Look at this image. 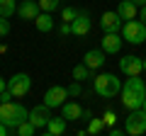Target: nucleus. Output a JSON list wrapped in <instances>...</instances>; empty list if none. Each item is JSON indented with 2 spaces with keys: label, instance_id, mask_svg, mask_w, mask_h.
<instances>
[{
  "label": "nucleus",
  "instance_id": "nucleus-19",
  "mask_svg": "<svg viewBox=\"0 0 146 136\" xmlns=\"http://www.w3.org/2000/svg\"><path fill=\"white\" fill-rule=\"evenodd\" d=\"M90 75H93V68H88L85 63H78V66H73V80H88Z\"/></svg>",
  "mask_w": 146,
  "mask_h": 136
},
{
  "label": "nucleus",
  "instance_id": "nucleus-6",
  "mask_svg": "<svg viewBox=\"0 0 146 136\" xmlns=\"http://www.w3.org/2000/svg\"><path fill=\"white\" fill-rule=\"evenodd\" d=\"M7 90H10L15 97H25L32 90V78L27 73H15L10 80H7Z\"/></svg>",
  "mask_w": 146,
  "mask_h": 136
},
{
  "label": "nucleus",
  "instance_id": "nucleus-27",
  "mask_svg": "<svg viewBox=\"0 0 146 136\" xmlns=\"http://www.w3.org/2000/svg\"><path fill=\"white\" fill-rule=\"evenodd\" d=\"M102 119H105V124H107V126H112V124H115V121H117V114H115V112H112V110H107V112H105V114H102Z\"/></svg>",
  "mask_w": 146,
  "mask_h": 136
},
{
  "label": "nucleus",
  "instance_id": "nucleus-8",
  "mask_svg": "<svg viewBox=\"0 0 146 136\" xmlns=\"http://www.w3.org/2000/svg\"><path fill=\"white\" fill-rule=\"evenodd\" d=\"M71 95H68V88H63V85H51V88L46 90V95H44V105H49L54 110V107H61L63 100H68Z\"/></svg>",
  "mask_w": 146,
  "mask_h": 136
},
{
  "label": "nucleus",
  "instance_id": "nucleus-26",
  "mask_svg": "<svg viewBox=\"0 0 146 136\" xmlns=\"http://www.w3.org/2000/svg\"><path fill=\"white\" fill-rule=\"evenodd\" d=\"M10 34V22H7V17L0 15V37H7Z\"/></svg>",
  "mask_w": 146,
  "mask_h": 136
},
{
  "label": "nucleus",
  "instance_id": "nucleus-16",
  "mask_svg": "<svg viewBox=\"0 0 146 136\" xmlns=\"http://www.w3.org/2000/svg\"><path fill=\"white\" fill-rule=\"evenodd\" d=\"M83 107L78 105V102H63L61 105V114L66 117L68 121H78V119H83Z\"/></svg>",
  "mask_w": 146,
  "mask_h": 136
},
{
  "label": "nucleus",
  "instance_id": "nucleus-13",
  "mask_svg": "<svg viewBox=\"0 0 146 136\" xmlns=\"http://www.w3.org/2000/svg\"><path fill=\"white\" fill-rule=\"evenodd\" d=\"M122 37H119V32H112V34H102V51L105 53H119V49H122Z\"/></svg>",
  "mask_w": 146,
  "mask_h": 136
},
{
  "label": "nucleus",
  "instance_id": "nucleus-35",
  "mask_svg": "<svg viewBox=\"0 0 146 136\" xmlns=\"http://www.w3.org/2000/svg\"><path fill=\"white\" fill-rule=\"evenodd\" d=\"M141 110H144V112H146V100H144V105H141Z\"/></svg>",
  "mask_w": 146,
  "mask_h": 136
},
{
  "label": "nucleus",
  "instance_id": "nucleus-29",
  "mask_svg": "<svg viewBox=\"0 0 146 136\" xmlns=\"http://www.w3.org/2000/svg\"><path fill=\"white\" fill-rule=\"evenodd\" d=\"M12 97H15V95H12V92H10V90H7V88H5V90H3V92H0V102H10V100H12Z\"/></svg>",
  "mask_w": 146,
  "mask_h": 136
},
{
  "label": "nucleus",
  "instance_id": "nucleus-9",
  "mask_svg": "<svg viewBox=\"0 0 146 136\" xmlns=\"http://www.w3.org/2000/svg\"><path fill=\"white\" fill-rule=\"evenodd\" d=\"M51 119V107L49 105H36L34 110H29V121L36 126V129H44Z\"/></svg>",
  "mask_w": 146,
  "mask_h": 136
},
{
  "label": "nucleus",
  "instance_id": "nucleus-23",
  "mask_svg": "<svg viewBox=\"0 0 146 136\" xmlns=\"http://www.w3.org/2000/svg\"><path fill=\"white\" fill-rule=\"evenodd\" d=\"M58 5H61V0H39L42 12H54V10H58Z\"/></svg>",
  "mask_w": 146,
  "mask_h": 136
},
{
  "label": "nucleus",
  "instance_id": "nucleus-17",
  "mask_svg": "<svg viewBox=\"0 0 146 136\" xmlns=\"http://www.w3.org/2000/svg\"><path fill=\"white\" fill-rule=\"evenodd\" d=\"M66 117H51V119H49V124L44 126V134H49V136H61L63 131H66Z\"/></svg>",
  "mask_w": 146,
  "mask_h": 136
},
{
  "label": "nucleus",
  "instance_id": "nucleus-11",
  "mask_svg": "<svg viewBox=\"0 0 146 136\" xmlns=\"http://www.w3.org/2000/svg\"><path fill=\"white\" fill-rule=\"evenodd\" d=\"M90 27H93L90 15H88V12H80V15L71 22V34H73V37H85V34L90 32Z\"/></svg>",
  "mask_w": 146,
  "mask_h": 136
},
{
  "label": "nucleus",
  "instance_id": "nucleus-15",
  "mask_svg": "<svg viewBox=\"0 0 146 136\" xmlns=\"http://www.w3.org/2000/svg\"><path fill=\"white\" fill-rule=\"evenodd\" d=\"M117 15H119L124 22H129V20H134V17H139V5H134L131 0H119Z\"/></svg>",
  "mask_w": 146,
  "mask_h": 136
},
{
  "label": "nucleus",
  "instance_id": "nucleus-22",
  "mask_svg": "<svg viewBox=\"0 0 146 136\" xmlns=\"http://www.w3.org/2000/svg\"><path fill=\"white\" fill-rule=\"evenodd\" d=\"M15 131H17V134H20V136H34V134H36V126L32 124L29 119H27V121H22V124L17 126Z\"/></svg>",
  "mask_w": 146,
  "mask_h": 136
},
{
  "label": "nucleus",
  "instance_id": "nucleus-2",
  "mask_svg": "<svg viewBox=\"0 0 146 136\" xmlns=\"http://www.w3.org/2000/svg\"><path fill=\"white\" fill-rule=\"evenodd\" d=\"M29 119V110H25V105L20 102H0V121L10 129H17L22 121Z\"/></svg>",
  "mask_w": 146,
  "mask_h": 136
},
{
  "label": "nucleus",
  "instance_id": "nucleus-36",
  "mask_svg": "<svg viewBox=\"0 0 146 136\" xmlns=\"http://www.w3.org/2000/svg\"><path fill=\"white\" fill-rule=\"evenodd\" d=\"M144 73H146V58H144Z\"/></svg>",
  "mask_w": 146,
  "mask_h": 136
},
{
  "label": "nucleus",
  "instance_id": "nucleus-34",
  "mask_svg": "<svg viewBox=\"0 0 146 136\" xmlns=\"http://www.w3.org/2000/svg\"><path fill=\"white\" fill-rule=\"evenodd\" d=\"M131 3H134V5H139V7H141V5H146V0H131Z\"/></svg>",
  "mask_w": 146,
  "mask_h": 136
},
{
  "label": "nucleus",
  "instance_id": "nucleus-20",
  "mask_svg": "<svg viewBox=\"0 0 146 136\" xmlns=\"http://www.w3.org/2000/svg\"><path fill=\"white\" fill-rule=\"evenodd\" d=\"M17 0H0V15L3 17H12L17 12Z\"/></svg>",
  "mask_w": 146,
  "mask_h": 136
},
{
  "label": "nucleus",
  "instance_id": "nucleus-31",
  "mask_svg": "<svg viewBox=\"0 0 146 136\" xmlns=\"http://www.w3.org/2000/svg\"><path fill=\"white\" fill-rule=\"evenodd\" d=\"M122 131H124V129H117V126H112V129H110V136H119Z\"/></svg>",
  "mask_w": 146,
  "mask_h": 136
},
{
  "label": "nucleus",
  "instance_id": "nucleus-4",
  "mask_svg": "<svg viewBox=\"0 0 146 136\" xmlns=\"http://www.w3.org/2000/svg\"><path fill=\"white\" fill-rule=\"evenodd\" d=\"M122 39H124L127 44H131V46H139V44L146 42V24L141 20H129L122 24Z\"/></svg>",
  "mask_w": 146,
  "mask_h": 136
},
{
  "label": "nucleus",
  "instance_id": "nucleus-37",
  "mask_svg": "<svg viewBox=\"0 0 146 136\" xmlns=\"http://www.w3.org/2000/svg\"><path fill=\"white\" fill-rule=\"evenodd\" d=\"M144 83H146V80H144Z\"/></svg>",
  "mask_w": 146,
  "mask_h": 136
},
{
  "label": "nucleus",
  "instance_id": "nucleus-32",
  "mask_svg": "<svg viewBox=\"0 0 146 136\" xmlns=\"http://www.w3.org/2000/svg\"><path fill=\"white\" fill-rule=\"evenodd\" d=\"M7 131H10V126H5V124H3V121H0V136H5Z\"/></svg>",
  "mask_w": 146,
  "mask_h": 136
},
{
  "label": "nucleus",
  "instance_id": "nucleus-28",
  "mask_svg": "<svg viewBox=\"0 0 146 136\" xmlns=\"http://www.w3.org/2000/svg\"><path fill=\"white\" fill-rule=\"evenodd\" d=\"M58 34H61V37L71 34V22H63V20H61V27H58Z\"/></svg>",
  "mask_w": 146,
  "mask_h": 136
},
{
  "label": "nucleus",
  "instance_id": "nucleus-3",
  "mask_svg": "<svg viewBox=\"0 0 146 136\" xmlns=\"http://www.w3.org/2000/svg\"><path fill=\"white\" fill-rule=\"evenodd\" d=\"M93 88L100 97L110 100V97H117L122 92V80L117 78L115 73H100L93 78Z\"/></svg>",
  "mask_w": 146,
  "mask_h": 136
},
{
  "label": "nucleus",
  "instance_id": "nucleus-25",
  "mask_svg": "<svg viewBox=\"0 0 146 136\" xmlns=\"http://www.w3.org/2000/svg\"><path fill=\"white\" fill-rule=\"evenodd\" d=\"M68 95H71V97H80V95H83V85H80V80H73V83L68 85Z\"/></svg>",
  "mask_w": 146,
  "mask_h": 136
},
{
  "label": "nucleus",
  "instance_id": "nucleus-1",
  "mask_svg": "<svg viewBox=\"0 0 146 136\" xmlns=\"http://www.w3.org/2000/svg\"><path fill=\"white\" fill-rule=\"evenodd\" d=\"M146 100V83L141 80V75H129V80H124L122 85V105L127 110H141Z\"/></svg>",
  "mask_w": 146,
  "mask_h": 136
},
{
  "label": "nucleus",
  "instance_id": "nucleus-21",
  "mask_svg": "<svg viewBox=\"0 0 146 136\" xmlns=\"http://www.w3.org/2000/svg\"><path fill=\"white\" fill-rule=\"evenodd\" d=\"M105 126H107V124H105V119H102V117H98V119H95V117H93V119H90L88 121V134H102V129H105Z\"/></svg>",
  "mask_w": 146,
  "mask_h": 136
},
{
  "label": "nucleus",
  "instance_id": "nucleus-14",
  "mask_svg": "<svg viewBox=\"0 0 146 136\" xmlns=\"http://www.w3.org/2000/svg\"><path fill=\"white\" fill-rule=\"evenodd\" d=\"M105 56H107V53H105L102 49H90V51H85L83 63L95 71V68H102V66H105Z\"/></svg>",
  "mask_w": 146,
  "mask_h": 136
},
{
  "label": "nucleus",
  "instance_id": "nucleus-10",
  "mask_svg": "<svg viewBox=\"0 0 146 136\" xmlns=\"http://www.w3.org/2000/svg\"><path fill=\"white\" fill-rule=\"evenodd\" d=\"M122 17L115 12H102V17H100V27H102V34H112V32H119L122 29Z\"/></svg>",
  "mask_w": 146,
  "mask_h": 136
},
{
  "label": "nucleus",
  "instance_id": "nucleus-5",
  "mask_svg": "<svg viewBox=\"0 0 146 136\" xmlns=\"http://www.w3.org/2000/svg\"><path fill=\"white\" fill-rule=\"evenodd\" d=\"M124 131L131 136L146 134V112L144 110H131L129 117L124 119Z\"/></svg>",
  "mask_w": 146,
  "mask_h": 136
},
{
  "label": "nucleus",
  "instance_id": "nucleus-18",
  "mask_svg": "<svg viewBox=\"0 0 146 136\" xmlns=\"http://www.w3.org/2000/svg\"><path fill=\"white\" fill-rule=\"evenodd\" d=\"M36 32H51L54 29V20H51V12H39L34 20Z\"/></svg>",
  "mask_w": 146,
  "mask_h": 136
},
{
  "label": "nucleus",
  "instance_id": "nucleus-7",
  "mask_svg": "<svg viewBox=\"0 0 146 136\" xmlns=\"http://www.w3.org/2000/svg\"><path fill=\"white\" fill-rule=\"evenodd\" d=\"M119 71L129 78V75H141V71H144V58L134 56V53H127V56H122L119 61Z\"/></svg>",
  "mask_w": 146,
  "mask_h": 136
},
{
  "label": "nucleus",
  "instance_id": "nucleus-24",
  "mask_svg": "<svg viewBox=\"0 0 146 136\" xmlns=\"http://www.w3.org/2000/svg\"><path fill=\"white\" fill-rule=\"evenodd\" d=\"M78 15H80V12L76 10V7H63V10H61V20L63 22H73Z\"/></svg>",
  "mask_w": 146,
  "mask_h": 136
},
{
  "label": "nucleus",
  "instance_id": "nucleus-12",
  "mask_svg": "<svg viewBox=\"0 0 146 136\" xmlns=\"http://www.w3.org/2000/svg\"><path fill=\"white\" fill-rule=\"evenodd\" d=\"M42 12V7H39V0H25V3H20L17 5V15L22 17V20H36V15Z\"/></svg>",
  "mask_w": 146,
  "mask_h": 136
},
{
  "label": "nucleus",
  "instance_id": "nucleus-30",
  "mask_svg": "<svg viewBox=\"0 0 146 136\" xmlns=\"http://www.w3.org/2000/svg\"><path fill=\"white\" fill-rule=\"evenodd\" d=\"M139 15H141V22L146 24V5H141V7H139Z\"/></svg>",
  "mask_w": 146,
  "mask_h": 136
},
{
  "label": "nucleus",
  "instance_id": "nucleus-33",
  "mask_svg": "<svg viewBox=\"0 0 146 136\" xmlns=\"http://www.w3.org/2000/svg\"><path fill=\"white\" fill-rule=\"evenodd\" d=\"M7 88V83H5V78H3V75H0V92H3V90Z\"/></svg>",
  "mask_w": 146,
  "mask_h": 136
}]
</instances>
